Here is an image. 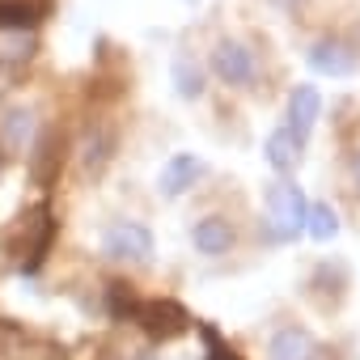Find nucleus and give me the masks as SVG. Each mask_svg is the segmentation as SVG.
I'll list each match as a JSON object with an SVG mask.
<instances>
[{
    "mask_svg": "<svg viewBox=\"0 0 360 360\" xmlns=\"http://www.w3.org/2000/svg\"><path fill=\"white\" fill-rule=\"evenodd\" d=\"M305 64H309L314 72H322V77H352L360 60H356L352 43H343V39H335V34H322V39L309 43Z\"/></svg>",
    "mask_w": 360,
    "mask_h": 360,
    "instance_id": "nucleus-4",
    "label": "nucleus"
},
{
    "mask_svg": "<svg viewBox=\"0 0 360 360\" xmlns=\"http://www.w3.org/2000/svg\"><path fill=\"white\" fill-rule=\"evenodd\" d=\"M81 169L85 174H102L106 169V161H110V153H115V136H110V127H89L85 136H81Z\"/></svg>",
    "mask_w": 360,
    "mask_h": 360,
    "instance_id": "nucleus-10",
    "label": "nucleus"
},
{
    "mask_svg": "<svg viewBox=\"0 0 360 360\" xmlns=\"http://www.w3.org/2000/svg\"><path fill=\"white\" fill-rule=\"evenodd\" d=\"M136 318L144 322V330L153 335V339H174V335H183L187 330V314L178 309L174 301H148V305H140L136 309Z\"/></svg>",
    "mask_w": 360,
    "mask_h": 360,
    "instance_id": "nucleus-7",
    "label": "nucleus"
},
{
    "mask_svg": "<svg viewBox=\"0 0 360 360\" xmlns=\"http://www.w3.org/2000/svg\"><path fill=\"white\" fill-rule=\"evenodd\" d=\"M34 131H39V115L26 102H13L0 110V148L9 157H26L34 148Z\"/></svg>",
    "mask_w": 360,
    "mask_h": 360,
    "instance_id": "nucleus-3",
    "label": "nucleus"
},
{
    "mask_svg": "<svg viewBox=\"0 0 360 360\" xmlns=\"http://www.w3.org/2000/svg\"><path fill=\"white\" fill-rule=\"evenodd\" d=\"M318 115H322V98H318V89H314V85H297V89L288 94V131H292L301 144H305V136L314 131Z\"/></svg>",
    "mask_w": 360,
    "mask_h": 360,
    "instance_id": "nucleus-8",
    "label": "nucleus"
},
{
    "mask_svg": "<svg viewBox=\"0 0 360 360\" xmlns=\"http://www.w3.org/2000/svg\"><path fill=\"white\" fill-rule=\"evenodd\" d=\"M212 72L225 85H250L255 81V51L238 39H221L212 47Z\"/></svg>",
    "mask_w": 360,
    "mask_h": 360,
    "instance_id": "nucleus-5",
    "label": "nucleus"
},
{
    "mask_svg": "<svg viewBox=\"0 0 360 360\" xmlns=\"http://www.w3.org/2000/svg\"><path fill=\"white\" fill-rule=\"evenodd\" d=\"M314 356H318V343L305 326H280L267 339V360H314Z\"/></svg>",
    "mask_w": 360,
    "mask_h": 360,
    "instance_id": "nucleus-9",
    "label": "nucleus"
},
{
    "mask_svg": "<svg viewBox=\"0 0 360 360\" xmlns=\"http://www.w3.org/2000/svg\"><path fill=\"white\" fill-rule=\"evenodd\" d=\"M305 217H309V204H305L301 187L288 183V178L271 183V191H267V233H271V242H292L305 229Z\"/></svg>",
    "mask_w": 360,
    "mask_h": 360,
    "instance_id": "nucleus-1",
    "label": "nucleus"
},
{
    "mask_svg": "<svg viewBox=\"0 0 360 360\" xmlns=\"http://www.w3.org/2000/svg\"><path fill=\"white\" fill-rule=\"evenodd\" d=\"M263 153H267L271 169L288 174V169H297V161H301V140H297V136H292L288 127H280V131H271V136H267Z\"/></svg>",
    "mask_w": 360,
    "mask_h": 360,
    "instance_id": "nucleus-12",
    "label": "nucleus"
},
{
    "mask_svg": "<svg viewBox=\"0 0 360 360\" xmlns=\"http://www.w3.org/2000/svg\"><path fill=\"white\" fill-rule=\"evenodd\" d=\"M174 89H178V98H187V102L204 94V68L191 56H178L174 60Z\"/></svg>",
    "mask_w": 360,
    "mask_h": 360,
    "instance_id": "nucleus-14",
    "label": "nucleus"
},
{
    "mask_svg": "<svg viewBox=\"0 0 360 360\" xmlns=\"http://www.w3.org/2000/svg\"><path fill=\"white\" fill-rule=\"evenodd\" d=\"M191 242H195L200 255H225L233 246V225L225 217H204V221H195Z\"/></svg>",
    "mask_w": 360,
    "mask_h": 360,
    "instance_id": "nucleus-11",
    "label": "nucleus"
},
{
    "mask_svg": "<svg viewBox=\"0 0 360 360\" xmlns=\"http://www.w3.org/2000/svg\"><path fill=\"white\" fill-rule=\"evenodd\" d=\"M305 233H309L314 242H330V238L339 233V217H335V208H330V204H314L309 217H305Z\"/></svg>",
    "mask_w": 360,
    "mask_h": 360,
    "instance_id": "nucleus-15",
    "label": "nucleus"
},
{
    "mask_svg": "<svg viewBox=\"0 0 360 360\" xmlns=\"http://www.w3.org/2000/svg\"><path fill=\"white\" fill-rule=\"evenodd\" d=\"M200 178H204V161H200L195 153H174V157L161 165V174H157V191H161L165 200H178L183 191H191Z\"/></svg>",
    "mask_w": 360,
    "mask_h": 360,
    "instance_id": "nucleus-6",
    "label": "nucleus"
},
{
    "mask_svg": "<svg viewBox=\"0 0 360 360\" xmlns=\"http://www.w3.org/2000/svg\"><path fill=\"white\" fill-rule=\"evenodd\" d=\"M356 183H360V161H356Z\"/></svg>",
    "mask_w": 360,
    "mask_h": 360,
    "instance_id": "nucleus-16",
    "label": "nucleus"
},
{
    "mask_svg": "<svg viewBox=\"0 0 360 360\" xmlns=\"http://www.w3.org/2000/svg\"><path fill=\"white\" fill-rule=\"evenodd\" d=\"M39 18H43V5H30V0H5L0 5V30L26 34L30 26H39Z\"/></svg>",
    "mask_w": 360,
    "mask_h": 360,
    "instance_id": "nucleus-13",
    "label": "nucleus"
},
{
    "mask_svg": "<svg viewBox=\"0 0 360 360\" xmlns=\"http://www.w3.org/2000/svg\"><path fill=\"white\" fill-rule=\"evenodd\" d=\"M102 255L115 263H148L153 259V233L140 221H110L102 229Z\"/></svg>",
    "mask_w": 360,
    "mask_h": 360,
    "instance_id": "nucleus-2",
    "label": "nucleus"
}]
</instances>
